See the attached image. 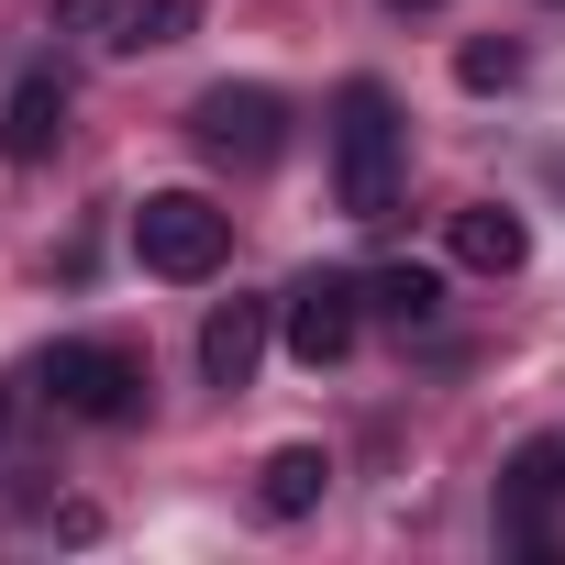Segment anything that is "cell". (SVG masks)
<instances>
[{
	"label": "cell",
	"mask_w": 565,
	"mask_h": 565,
	"mask_svg": "<svg viewBox=\"0 0 565 565\" xmlns=\"http://www.w3.org/2000/svg\"><path fill=\"white\" fill-rule=\"evenodd\" d=\"M399 156H411L399 89L388 78H344V100H333V200H344V222H388L399 211Z\"/></svg>",
	"instance_id": "obj_1"
},
{
	"label": "cell",
	"mask_w": 565,
	"mask_h": 565,
	"mask_svg": "<svg viewBox=\"0 0 565 565\" xmlns=\"http://www.w3.org/2000/svg\"><path fill=\"white\" fill-rule=\"evenodd\" d=\"M189 145L211 167H233V178H266L277 156H289V100H277L266 78H222V89L189 100Z\"/></svg>",
	"instance_id": "obj_2"
},
{
	"label": "cell",
	"mask_w": 565,
	"mask_h": 565,
	"mask_svg": "<svg viewBox=\"0 0 565 565\" xmlns=\"http://www.w3.org/2000/svg\"><path fill=\"white\" fill-rule=\"evenodd\" d=\"M134 255H145V277H211L222 255H233V211L222 200H200V189H145L134 200Z\"/></svg>",
	"instance_id": "obj_3"
},
{
	"label": "cell",
	"mask_w": 565,
	"mask_h": 565,
	"mask_svg": "<svg viewBox=\"0 0 565 565\" xmlns=\"http://www.w3.org/2000/svg\"><path fill=\"white\" fill-rule=\"evenodd\" d=\"M34 388H45L67 422H145V355H122V344H89V333L45 344Z\"/></svg>",
	"instance_id": "obj_4"
},
{
	"label": "cell",
	"mask_w": 565,
	"mask_h": 565,
	"mask_svg": "<svg viewBox=\"0 0 565 565\" xmlns=\"http://www.w3.org/2000/svg\"><path fill=\"white\" fill-rule=\"evenodd\" d=\"M277 333H289V355L322 377V366H344L355 355V333H366V277H344V266H311L289 300H277Z\"/></svg>",
	"instance_id": "obj_5"
},
{
	"label": "cell",
	"mask_w": 565,
	"mask_h": 565,
	"mask_svg": "<svg viewBox=\"0 0 565 565\" xmlns=\"http://www.w3.org/2000/svg\"><path fill=\"white\" fill-rule=\"evenodd\" d=\"M554 499H565V433H532L499 466V532L510 543H554Z\"/></svg>",
	"instance_id": "obj_6"
},
{
	"label": "cell",
	"mask_w": 565,
	"mask_h": 565,
	"mask_svg": "<svg viewBox=\"0 0 565 565\" xmlns=\"http://www.w3.org/2000/svg\"><path fill=\"white\" fill-rule=\"evenodd\" d=\"M56 145H67V78H56V67H23L12 100H0V156H12V167H45Z\"/></svg>",
	"instance_id": "obj_7"
},
{
	"label": "cell",
	"mask_w": 565,
	"mask_h": 565,
	"mask_svg": "<svg viewBox=\"0 0 565 565\" xmlns=\"http://www.w3.org/2000/svg\"><path fill=\"white\" fill-rule=\"evenodd\" d=\"M266 333H277V311H266V300H222V311L200 322V377H211V388H255Z\"/></svg>",
	"instance_id": "obj_8"
},
{
	"label": "cell",
	"mask_w": 565,
	"mask_h": 565,
	"mask_svg": "<svg viewBox=\"0 0 565 565\" xmlns=\"http://www.w3.org/2000/svg\"><path fill=\"white\" fill-rule=\"evenodd\" d=\"M322 488H333V455H322V444H277V455L255 466V510H266V521H311Z\"/></svg>",
	"instance_id": "obj_9"
},
{
	"label": "cell",
	"mask_w": 565,
	"mask_h": 565,
	"mask_svg": "<svg viewBox=\"0 0 565 565\" xmlns=\"http://www.w3.org/2000/svg\"><path fill=\"white\" fill-rule=\"evenodd\" d=\"M532 255V222L510 211V200H466L455 211V266H477V277H510Z\"/></svg>",
	"instance_id": "obj_10"
},
{
	"label": "cell",
	"mask_w": 565,
	"mask_h": 565,
	"mask_svg": "<svg viewBox=\"0 0 565 565\" xmlns=\"http://www.w3.org/2000/svg\"><path fill=\"white\" fill-rule=\"evenodd\" d=\"M366 311L399 322V333H422V322L444 311V277H433V266H377V277H366Z\"/></svg>",
	"instance_id": "obj_11"
},
{
	"label": "cell",
	"mask_w": 565,
	"mask_h": 565,
	"mask_svg": "<svg viewBox=\"0 0 565 565\" xmlns=\"http://www.w3.org/2000/svg\"><path fill=\"white\" fill-rule=\"evenodd\" d=\"M189 23H200V0H134V12H122V34H111V45H122V56H145V45H178Z\"/></svg>",
	"instance_id": "obj_12"
},
{
	"label": "cell",
	"mask_w": 565,
	"mask_h": 565,
	"mask_svg": "<svg viewBox=\"0 0 565 565\" xmlns=\"http://www.w3.org/2000/svg\"><path fill=\"white\" fill-rule=\"evenodd\" d=\"M455 78H466V89H510V78H521V45H510V34H499V45H466Z\"/></svg>",
	"instance_id": "obj_13"
},
{
	"label": "cell",
	"mask_w": 565,
	"mask_h": 565,
	"mask_svg": "<svg viewBox=\"0 0 565 565\" xmlns=\"http://www.w3.org/2000/svg\"><path fill=\"white\" fill-rule=\"evenodd\" d=\"M122 12H134V0H56V34H122Z\"/></svg>",
	"instance_id": "obj_14"
},
{
	"label": "cell",
	"mask_w": 565,
	"mask_h": 565,
	"mask_svg": "<svg viewBox=\"0 0 565 565\" xmlns=\"http://www.w3.org/2000/svg\"><path fill=\"white\" fill-rule=\"evenodd\" d=\"M0 433H12V377H0Z\"/></svg>",
	"instance_id": "obj_15"
},
{
	"label": "cell",
	"mask_w": 565,
	"mask_h": 565,
	"mask_svg": "<svg viewBox=\"0 0 565 565\" xmlns=\"http://www.w3.org/2000/svg\"><path fill=\"white\" fill-rule=\"evenodd\" d=\"M388 12H433V0H388Z\"/></svg>",
	"instance_id": "obj_16"
}]
</instances>
